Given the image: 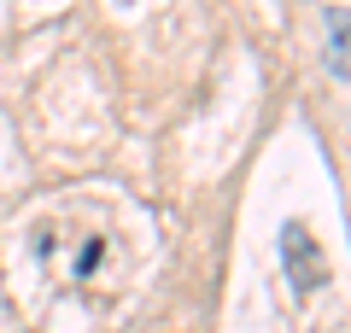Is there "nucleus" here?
<instances>
[{
  "label": "nucleus",
  "mask_w": 351,
  "mask_h": 333,
  "mask_svg": "<svg viewBox=\"0 0 351 333\" xmlns=\"http://www.w3.org/2000/svg\"><path fill=\"white\" fill-rule=\"evenodd\" d=\"M328 71H334L339 82H351V12L328 18Z\"/></svg>",
  "instance_id": "nucleus-2"
},
{
  "label": "nucleus",
  "mask_w": 351,
  "mask_h": 333,
  "mask_svg": "<svg viewBox=\"0 0 351 333\" xmlns=\"http://www.w3.org/2000/svg\"><path fill=\"white\" fill-rule=\"evenodd\" d=\"M281 263H287V281H293L299 298H311L316 286H328V258H322V246H316V234L304 222H287L281 228Z\"/></svg>",
  "instance_id": "nucleus-1"
},
{
  "label": "nucleus",
  "mask_w": 351,
  "mask_h": 333,
  "mask_svg": "<svg viewBox=\"0 0 351 333\" xmlns=\"http://www.w3.org/2000/svg\"><path fill=\"white\" fill-rule=\"evenodd\" d=\"M117 6H129V0H117Z\"/></svg>",
  "instance_id": "nucleus-3"
}]
</instances>
